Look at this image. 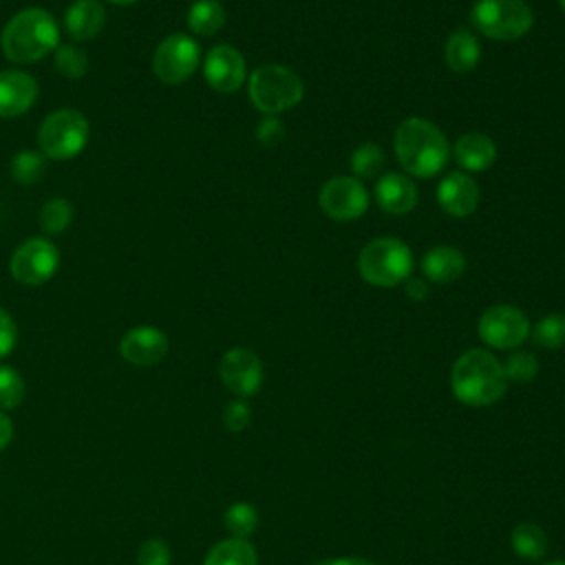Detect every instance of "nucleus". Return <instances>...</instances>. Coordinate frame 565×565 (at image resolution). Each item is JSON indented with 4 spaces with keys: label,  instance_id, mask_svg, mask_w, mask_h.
Returning <instances> with one entry per match:
<instances>
[{
    "label": "nucleus",
    "instance_id": "nucleus-28",
    "mask_svg": "<svg viewBox=\"0 0 565 565\" xmlns=\"http://www.w3.org/2000/svg\"><path fill=\"white\" fill-rule=\"evenodd\" d=\"M55 68L68 79H79L88 71V55L75 44H60L55 49Z\"/></svg>",
    "mask_w": 565,
    "mask_h": 565
},
{
    "label": "nucleus",
    "instance_id": "nucleus-39",
    "mask_svg": "<svg viewBox=\"0 0 565 565\" xmlns=\"http://www.w3.org/2000/svg\"><path fill=\"white\" fill-rule=\"evenodd\" d=\"M313 565H377L369 558H355V556H347V558H324V561H318Z\"/></svg>",
    "mask_w": 565,
    "mask_h": 565
},
{
    "label": "nucleus",
    "instance_id": "nucleus-5",
    "mask_svg": "<svg viewBox=\"0 0 565 565\" xmlns=\"http://www.w3.org/2000/svg\"><path fill=\"white\" fill-rule=\"evenodd\" d=\"M247 93L260 113L278 115L294 108L302 99L305 86L291 68L280 64H265L249 75Z\"/></svg>",
    "mask_w": 565,
    "mask_h": 565
},
{
    "label": "nucleus",
    "instance_id": "nucleus-4",
    "mask_svg": "<svg viewBox=\"0 0 565 565\" xmlns=\"http://www.w3.org/2000/svg\"><path fill=\"white\" fill-rule=\"evenodd\" d=\"M360 276L375 287H397L411 278L413 254L408 245L393 236L369 241L358 256Z\"/></svg>",
    "mask_w": 565,
    "mask_h": 565
},
{
    "label": "nucleus",
    "instance_id": "nucleus-9",
    "mask_svg": "<svg viewBox=\"0 0 565 565\" xmlns=\"http://www.w3.org/2000/svg\"><path fill=\"white\" fill-rule=\"evenodd\" d=\"M57 265H60V249L55 247V243L49 238L33 236L22 241L13 249L9 271L13 280H18L20 285L35 287L51 280L57 271Z\"/></svg>",
    "mask_w": 565,
    "mask_h": 565
},
{
    "label": "nucleus",
    "instance_id": "nucleus-8",
    "mask_svg": "<svg viewBox=\"0 0 565 565\" xmlns=\"http://www.w3.org/2000/svg\"><path fill=\"white\" fill-rule=\"evenodd\" d=\"M201 62V51L194 38L185 33H172L159 42L152 55V73L163 84H183L192 77Z\"/></svg>",
    "mask_w": 565,
    "mask_h": 565
},
{
    "label": "nucleus",
    "instance_id": "nucleus-42",
    "mask_svg": "<svg viewBox=\"0 0 565 565\" xmlns=\"http://www.w3.org/2000/svg\"><path fill=\"white\" fill-rule=\"evenodd\" d=\"M561 7H563V9H565V0H561Z\"/></svg>",
    "mask_w": 565,
    "mask_h": 565
},
{
    "label": "nucleus",
    "instance_id": "nucleus-27",
    "mask_svg": "<svg viewBox=\"0 0 565 565\" xmlns=\"http://www.w3.org/2000/svg\"><path fill=\"white\" fill-rule=\"evenodd\" d=\"M73 221V205L66 199H49L40 207V225L46 234H62Z\"/></svg>",
    "mask_w": 565,
    "mask_h": 565
},
{
    "label": "nucleus",
    "instance_id": "nucleus-33",
    "mask_svg": "<svg viewBox=\"0 0 565 565\" xmlns=\"http://www.w3.org/2000/svg\"><path fill=\"white\" fill-rule=\"evenodd\" d=\"M172 552L163 539H148L137 550V565H170Z\"/></svg>",
    "mask_w": 565,
    "mask_h": 565
},
{
    "label": "nucleus",
    "instance_id": "nucleus-21",
    "mask_svg": "<svg viewBox=\"0 0 565 565\" xmlns=\"http://www.w3.org/2000/svg\"><path fill=\"white\" fill-rule=\"evenodd\" d=\"M444 60L448 64V68H452L455 73H468L472 71L479 60H481V46L479 40L466 31V29H457L455 33L448 35L446 46H444Z\"/></svg>",
    "mask_w": 565,
    "mask_h": 565
},
{
    "label": "nucleus",
    "instance_id": "nucleus-11",
    "mask_svg": "<svg viewBox=\"0 0 565 565\" xmlns=\"http://www.w3.org/2000/svg\"><path fill=\"white\" fill-rule=\"evenodd\" d=\"M320 210L333 221L360 218L369 207V192L355 177H333L318 194Z\"/></svg>",
    "mask_w": 565,
    "mask_h": 565
},
{
    "label": "nucleus",
    "instance_id": "nucleus-13",
    "mask_svg": "<svg viewBox=\"0 0 565 565\" xmlns=\"http://www.w3.org/2000/svg\"><path fill=\"white\" fill-rule=\"evenodd\" d=\"M203 75L214 90L234 93L245 82V60L234 46L218 44L207 51L203 62Z\"/></svg>",
    "mask_w": 565,
    "mask_h": 565
},
{
    "label": "nucleus",
    "instance_id": "nucleus-12",
    "mask_svg": "<svg viewBox=\"0 0 565 565\" xmlns=\"http://www.w3.org/2000/svg\"><path fill=\"white\" fill-rule=\"evenodd\" d=\"M218 375L230 393L252 397L263 384V364L254 351L234 347L221 358Z\"/></svg>",
    "mask_w": 565,
    "mask_h": 565
},
{
    "label": "nucleus",
    "instance_id": "nucleus-23",
    "mask_svg": "<svg viewBox=\"0 0 565 565\" xmlns=\"http://www.w3.org/2000/svg\"><path fill=\"white\" fill-rule=\"evenodd\" d=\"M225 24V9L218 0H196L188 11V26L196 35H214Z\"/></svg>",
    "mask_w": 565,
    "mask_h": 565
},
{
    "label": "nucleus",
    "instance_id": "nucleus-24",
    "mask_svg": "<svg viewBox=\"0 0 565 565\" xmlns=\"http://www.w3.org/2000/svg\"><path fill=\"white\" fill-rule=\"evenodd\" d=\"M512 550L530 561L541 558L547 552V536L536 523H519L512 530Z\"/></svg>",
    "mask_w": 565,
    "mask_h": 565
},
{
    "label": "nucleus",
    "instance_id": "nucleus-32",
    "mask_svg": "<svg viewBox=\"0 0 565 565\" xmlns=\"http://www.w3.org/2000/svg\"><path fill=\"white\" fill-rule=\"evenodd\" d=\"M503 371L512 382H530L539 371V362L530 351H514L508 355Z\"/></svg>",
    "mask_w": 565,
    "mask_h": 565
},
{
    "label": "nucleus",
    "instance_id": "nucleus-36",
    "mask_svg": "<svg viewBox=\"0 0 565 565\" xmlns=\"http://www.w3.org/2000/svg\"><path fill=\"white\" fill-rule=\"evenodd\" d=\"M18 342V327L13 318L0 307V360H4Z\"/></svg>",
    "mask_w": 565,
    "mask_h": 565
},
{
    "label": "nucleus",
    "instance_id": "nucleus-25",
    "mask_svg": "<svg viewBox=\"0 0 565 565\" xmlns=\"http://www.w3.org/2000/svg\"><path fill=\"white\" fill-rule=\"evenodd\" d=\"M223 523H225L227 532H230L234 539H247L249 534H254V530H256V525H258L256 508H254L252 503H245V501L232 503V505L225 510Z\"/></svg>",
    "mask_w": 565,
    "mask_h": 565
},
{
    "label": "nucleus",
    "instance_id": "nucleus-22",
    "mask_svg": "<svg viewBox=\"0 0 565 565\" xmlns=\"http://www.w3.org/2000/svg\"><path fill=\"white\" fill-rule=\"evenodd\" d=\"M203 565H258L254 545L247 539L218 541L207 554Z\"/></svg>",
    "mask_w": 565,
    "mask_h": 565
},
{
    "label": "nucleus",
    "instance_id": "nucleus-18",
    "mask_svg": "<svg viewBox=\"0 0 565 565\" xmlns=\"http://www.w3.org/2000/svg\"><path fill=\"white\" fill-rule=\"evenodd\" d=\"M106 22V11L99 0H75L64 13V29L75 42L95 38Z\"/></svg>",
    "mask_w": 565,
    "mask_h": 565
},
{
    "label": "nucleus",
    "instance_id": "nucleus-1",
    "mask_svg": "<svg viewBox=\"0 0 565 565\" xmlns=\"http://www.w3.org/2000/svg\"><path fill=\"white\" fill-rule=\"evenodd\" d=\"M60 46V26L42 7L18 11L0 33V49L13 64H33Z\"/></svg>",
    "mask_w": 565,
    "mask_h": 565
},
{
    "label": "nucleus",
    "instance_id": "nucleus-10",
    "mask_svg": "<svg viewBox=\"0 0 565 565\" xmlns=\"http://www.w3.org/2000/svg\"><path fill=\"white\" fill-rule=\"evenodd\" d=\"M530 335L527 316L512 305H494L479 318V338L492 349H516Z\"/></svg>",
    "mask_w": 565,
    "mask_h": 565
},
{
    "label": "nucleus",
    "instance_id": "nucleus-17",
    "mask_svg": "<svg viewBox=\"0 0 565 565\" xmlns=\"http://www.w3.org/2000/svg\"><path fill=\"white\" fill-rule=\"evenodd\" d=\"M375 201L388 214H406L417 203V188L406 174L386 172L375 183Z\"/></svg>",
    "mask_w": 565,
    "mask_h": 565
},
{
    "label": "nucleus",
    "instance_id": "nucleus-20",
    "mask_svg": "<svg viewBox=\"0 0 565 565\" xmlns=\"http://www.w3.org/2000/svg\"><path fill=\"white\" fill-rule=\"evenodd\" d=\"M466 269V258L457 247L437 245L428 249L422 258V271L433 282H452Z\"/></svg>",
    "mask_w": 565,
    "mask_h": 565
},
{
    "label": "nucleus",
    "instance_id": "nucleus-14",
    "mask_svg": "<svg viewBox=\"0 0 565 565\" xmlns=\"http://www.w3.org/2000/svg\"><path fill=\"white\" fill-rule=\"evenodd\" d=\"M119 353L135 366L159 364L168 353V335L152 324L132 327L119 340Z\"/></svg>",
    "mask_w": 565,
    "mask_h": 565
},
{
    "label": "nucleus",
    "instance_id": "nucleus-30",
    "mask_svg": "<svg viewBox=\"0 0 565 565\" xmlns=\"http://www.w3.org/2000/svg\"><path fill=\"white\" fill-rule=\"evenodd\" d=\"M24 399V380L22 375L7 364H0V411H13Z\"/></svg>",
    "mask_w": 565,
    "mask_h": 565
},
{
    "label": "nucleus",
    "instance_id": "nucleus-19",
    "mask_svg": "<svg viewBox=\"0 0 565 565\" xmlns=\"http://www.w3.org/2000/svg\"><path fill=\"white\" fill-rule=\"evenodd\" d=\"M455 159L463 170L481 172L494 163L497 146L483 132H466L455 143Z\"/></svg>",
    "mask_w": 565,
    "mask_h": 565
},
{
    "label": "nucleus",
    "instance_id": "nucleus-29",
    "mask_svg": "<svg viewBox=\"0 0 565 565\" xmlns=\"http://www.w3.org/2000/svg\"><path fill=\"white\" fill-rule=\"evenodd\" d=\"M384 166V152L377 143H360L353 154H351V170L355 177H362V179H369V177H375Z\"/></svg>",
    "mask_w": 565,
    "mask_h": 565
},
{
    "label": "nucleus",
    "instance_id": "nucleus-31",
    "mask_svg": "<svg viewBox=\"0 0 565 565\" xmlns=\"http://www.w3.org/2000/svg\"><path fill=\"white\" fill-rule=\"evenodd\" d=\"M44 174V159L40 152L22 150L11 161V177L22 185H31Z\"/></svg>",
    "mask_w": 565,
    "mask_h": 565
},
{
    "label": "nucleus",
    "instance_id": "nucleus-40",
    "mask_svg": "<svg viewBox=\"0 0 565 565\" xmlns=\"http://www.w3.org/2000/svg\"><path fill=\"white\" fill-rule=\"evenodd\" d=\"M108 2H113V4H135L137 0H108Z\"/></svg>",
    "mask_w": 565,
    "mask_h": 565
},
{
    "label": "nucleus",
    "instance_id": "nucleus-26",
    "mask_svg": "<svg viewBox=\"0 0 565 565\" xmlns=\"http://www.w3.org/2000/svg\"><path fill=\"white\" fill-rule=\"evenodd\" d=\"M532 342L543 349L565 347V316L550 313V316L541 318L532 329Z\"/></svg>",
    "mask_w": 565,
    "mask_h": 565
},
{
    "label": "nucleus",
    "instance_id": "nucleus-37",
    "mask_svg": "<svg viewBox=\"0 0 565 565\" xmlns=\"http://www.w3.org/2000/svg\"><path fill=\"white\" fill-rule=\"evenodd\" d=\"M13 439V424L4 411H0V452L11 444Z\"/></svg>",
    "mask_w": 565,
    "mask_h": 565
},
{
    "label": "nucleus",
    "instance_id": "nucleus-16",
    "mask_svg": "<svg viewBox=\"0 0 565 565\" xmlns=\"http://www.w3.org/2000/svg\"><path fill=\"white\" fill-rule=\"evenodd\" d=\"M437 201L450 216H468L477 210L479 188L466 172H450L437 188Z\"/></svg>",
    "mask_w": 565,
    "mask_h": 565
},
{
    "label": "nucleus",
    "instance_id": "nucleus-2",
    "mask_svg": "<svg viewBox=\"0 0 565 565\" xmlns=\"http://www.w3.org/2000/svg\"><path fill=\"white\" fill-rule=\"evenodd\" d=\"M395 154L399 166L419 179H428L446 168L450 146L444 132L428 119L408 117L395 130Z\"/></svg>",
    "mask_w": 565,
    "mask_h": 565
},
{
    "label": "nucleus",
    "instance_id": "nucleus-6",
    "mask_svg": "<svg viewBox=\"0 0 565 565\" xmlns=\"http://www.w3.org/2000/svg\"><path fill=\"white\" fill-rule=\"evenodd\" d=\"M90 137L88 119L75 108H60L42 121L38 130L40 152L55 161H66L77 157Z\"/></svg>",
    "mask_w": 565,
    "mask_h": 565
},
{
    "label": "nucleus",
    "instance_id": "nucleus-7",
    "mask_svg": "<svg viewBox=\"0 0 565 565\" xmlns=\"http://www.w3.org/2000/svg\"><path fill=\"white\" fill-rule=\"evenodd\" d=\"M470 20L486 38L519 40L532 29L534 13L525 0H477Z\"/></svg>",
    "mask_w": 565,
    "mask_h": 565
},
{
    "label": "nucleus",
    "instance_id": "nucleus-38",
    "mask_svg": "<svg viewBox=\"0 0 565 565\" xmlns=\"http://www.w3.org/2000/svg\"><path fill=\"white\" fill-rule=\"evenodd\" d=\"M428 294V285L422 280V278H408L406 282V296L413 298V300H424Z\"/></svg>",
    "mask_w": 565,
    "mask_h": 565
},
{
    "label": "nucleus",
    "instance_id": "nucleus-35",
    "mask_svg": "<svg viewBox=\"0 0 565 565\" xmlns=\"http://www.w3.org/2000/svg\"><path fill=\"white\" fill-rule=\"evenodd\" d=\"M282 137H285V126L276 115L263 117L260 124L256 126V139L265 148H274L276 143H280Z\"/></svg>",
    "mask_w": 565,
    "mask_h": 565
},
{
    "label": "nucleus",
    "instance_id": "nucleus-34",
    "mask_svg": "<svg viewBox=\"0 0 565 565\" xmlns=\"http://www.w3.org/2000/svg\"><path fill=\"white\" fill-rule=\"evenodd\" d=\"M252 422V411L245 402L241 399H234V402H227L225 408H223V424L227 430L232 433H241L249 426Z\"/></svg>",
    "mask_w": 565,
    "mask_h": 565
},
{
    "label": "nucleus",
    "instance_id": "nucleus-3",
    "mask_svg": "<svg viewBox=\"0 0 565 565\" xmlns=\"http://www.w3.org/2000/svg\"><path fill=\"white\" fill-rule=\"evenodd\" d=\"M450 386L459 402L468 406H488L503 397L508 377L503 364L492 353L470 349L452 364Z\"/></svg>",
    "mask_w": 565,
    "mask_h": 565
},
{
    "label": "nucleus",
    "instance_id": "nucleus-41",
    "mask_svg": "<svg viewBox=\"0 0 565 565\" xmlns=\"http://www.w3.org/2000/svg\"><path fill=\"white\" fill-rule=\"evenodd\" d=\"M547 565H565V561H554V563H547Z\"/></svg>",
    "mask_w": 565,
    "mask_h": 565
},
{
    "label": "nucleus",
    "instance_id": "nucleus-15",
    "mask_svg": "<svg viewBox=\"0 0 565 565\" xmlns=\"http://www.w3.org/2000/svg\"><path fill=\"white\" fill-rule=\"evenodd\" d=\"M38 82L18 68L0 71V117L13 119L24 115L38 102Z\"/></svg>",
    "mask_w": 565,
    "mask_h": 565
}]
</instances>
